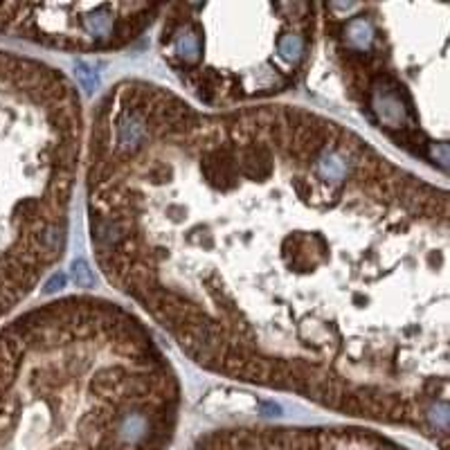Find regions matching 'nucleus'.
<instances>
[{
  "instance_id": "nucleus-1",
  "label": "nucleus",
  "mask_w": 450,
  "mask_h": 450,
  "mask_svg": "<svg viewBox=\"0 0 450 450\" xmlns=\"http://www.w3.org/2000/svg\"><path fill=\"white\" fill-rule=\"evenodd\" d=\"M95 261L201 369L448 450V192L316 110L147 79L86 142Z\"/></svg>"
},
{
  "instance_id": "nucleus-2",
  "label": "nucleus",
  "mask_w": 450,
  "mask_h": 450,
  "mask_svg": "<svg viewBox=\"0 0 450 450\" xmlns=\"http://www.w3.org/2000/svg\"><path fill=\"white\" fill-rule=\"evenodd\" d=\"M83 138L74 83L0 50V318L63 259Z\"/></svg>"
},
{
  "instance_id": "nucleus-3",
  "label": "nucleus",
  "mask_w": 450,
  "mask_h": 450,
  "mask_svg": "<svg viewBox=\"0 0 450 450\" xmlns=\"http://www.w3.org/2000/svg\"><path fill=\"white\" fill-rule=\"evenodd\" d=\"M331 74L362 120L414 158L448 167V7L320 5Z\"/></svg>"
},
{
  "instance_id": "nucleus-4",
  "label": "nucleus",
  "mask_w": 450,
  "mask_h": 450,
  "mask_svg": "<svg viewBox=\"0 0 450 450\" xmlns=\"http://www.w3.org/2000/svg\"><path fill=\"white\" fill-rule=\"evenodd\" d=\"M158 19L165 65L209 110L293 90L320 34L316 3H174Z\"/></svg>"
},
{
  "instance_id": "nucleus-5",
  "label": "nucleus",
  "mask_w": 450,
  "mask_h": 450,
  "mask_svg": "<svg viewBox=\"0 0 450 450\" xmlns=\"http://www.w3.org/2000/svg\"><path fill=\"white\" fill-rule=\"evenodd\" d=\"M160 10V3L0 5V32L65 52H110L140 39Z\"/></svg>"
},
{
  "instance_id": "nucleus-6",
  "label": "nucleus",
  "mask_w": 450,
  "mask_h": 450,
  "mask_svg": "<svg viewBox=\"0 0 450 450\" xmlns=\"http://www.w3.org/2000/svg\"><path fill=\"white\" fill-rule=\"evenodd\" d=\"M192 450H410L376 430L354 426H243L203 437Z\"/></svg>"
}]
</instances>
